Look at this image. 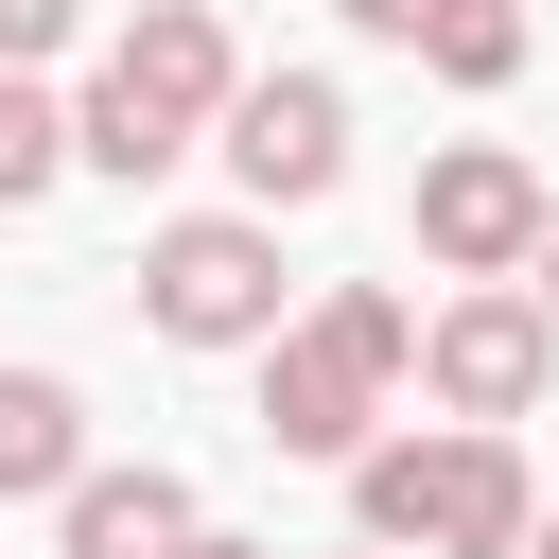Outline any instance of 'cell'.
Listing matches in <instances>:
<instances>
[{"instance_id": "cell-18", "label": "cell", "mask_w": 559, "mask_h": 559, "mask_svg": "<svg viewBox=\"0 0 559 559\" xmlns=\"http://www.w3.org/2000/svg\"><path fill=\"white\" fill-rule=\"evenodd\" d=\"M367 559H384V542H367Z\"/></svg>"}, {"instance_id": "cell-10", "label": "cell", "mask_w": 559, "mask_h": 559, "mask_svg": "<svg viewBox=\"0 0 559 559\" xmlns=\"http://www.w3.org/2000/svg\"><path fill=\"white\" fill-rule=\"evenodd\" d=\"M419 70H437V87H507V70H524V0H437V17H419Z\"/></svg>"}, {"instance_id": "cell-11", "label": "cell", "mask_w": 559, "mask_h": 559, "mask_svg": "<svg viewBox=\"0 0 559 559\" xmlns=\"http://www.w3.org/2000/svg\"><path fill=\"white\" fill-rule=\"evenodd\" d=\"M297 332H332V349H349V367H367V384H402V367H419V314H402V297H384V280H332V297H314V314H297Z\"/></svg>"}, {"instance_id": "cell-8", "label": "cell", "mask_w": 559, "mask_h": 559, "mask_svg": "<svg viewBox=\"0 0 559 559\" xmlns=\"http://www.w3.org/2000/svg\"><path fill=\"white\" fill-rule=\"evenodd\" d=\"M35 489H52V507L87 489V402H70L52 367H0V507H35Z\"/></svg>"}, {"instance_id": "cell-5", "label": "cell", "mask_w": 559, "mask_h": 559, "mask_svg": "<svg viewBox=\"0 0 559 559\" xmlns=\"http://www.w3.org/2000/svg\"><path fill=\"white\" fill-rule=\"evenodd\" d=\"M227 175H245L262 210H314V192L349 175V87H332V70H262V87H227Z\"/></svg>"}, {"instance_id": "cell-16", "label": "cell", "mask_w": 559, "mask_h": 559, "mask_svg": "<svg viewBox=\"0 0 559 559\" xmlns=\"http://www.w3.org/2000/svg\"><path fill=\"white\" fill-rule=\"evenodd\" d=\"M175 559H280V542H227V524H192V542H175Z\"/></svg>"}, {"instance_id": "cell-6", "label": "cell", "mask_w": 559, "mask_h": 559, "mask_svg": "<svg viewBox=\"0 0 559 559\" xmlns=\"http://www.w3.org/2000/svg\"><path fill=\"white\" fill-rule=\"evenodd\" d=\"M227 87H245V70H227V17H210V0H140V35L105 52V105H140L157 140L227 122Z\"/></svg>"}, {"instance_id": "cell-14", "label": "cell", "mask_w": 559, "mask_h": 559, "mask_svg": "<svg viewBox=\"0 0 559 559\" xmlns=\"http://www.w3.org/2000/svg\"><path fill=\"white\" fill-rule=\"evenodd\" d=\"M332 17H349V35H402V52H419V17H437V0H332Z\"/></svg>"}, {"instance_id": "cell-12", "label": "cell", "mask_w": 559, "mask_h": 559, "mask_svg": "<svg viewBox=\"0 0 559 559\" xmlns=\"http://www.w3.org/2000/svg\"><path fill=\"white\" fill-rule=\"evenodd\" d=\"M52 175H70V105H35V87L0 70V210H35Z\"/></svg>"}, {"instance_id": "cell-7", "label": "cell", "mask_w": 559, "mask_h": 559, "mask_svg": "<svg viewBox=\"0 0 559 559\" xmlns=\"http://www.w3.org/2000/svg\"><path fill=\"white\" fill-rule=\"evenodd\" d=\"M367 402H384V384H367L332 332H280V349H262V437H280V454H367Z\"/></svg>"}, {"instance_id": "cell-4", "label": "cell", "mask_w": 559, "mask_h": 559, "mask_svg": "<svg viewBox=\"0 0 559 559\" xmlns=\"http://www.w3.org/2000/svg\"><path fill=\"white\" fill-rule=\"evenodd\" d=\"M542 210H559V192H542L507 140H454V157H419V245H437L454 280H524V262H542Z\"/></svg>"}, {"instance_id": "cell-17", "label": "cell", "mask_w": 559, "mask_h": 559, "mask_svg": "<svg viewBox=\"0 0 559 559\" xmlns=\"http://www.w3.org/2000/svg\"><path fill=\"white\" fill-rule=\"evenodd\" d=\"M524 559H559V524H524Z\"/></svg>"}, {"instance_id": "cell-13", "label": "cell", "mask_w": 559, "mask_h": 559, "mask_svg": "<svg viewBox=\"0 0 559 559\" xmlns=\"http://www.w3.org/2000/svg\"><path fill=\"white\" fill-rule=\"evenodd\" d=\"M70 17H87V0H0V70H35V52H70Z\"/></svg>"}, {"instance_id": "cell-3", "label": "cell", "mask_w": 559, "mask_h": 559, "mask_svg": "<svg viewBox=\"0 0 559 559\" xmlns=\"http://www.w3.org/2000/svg\"><path fill=\"white\" fill-rule=\"evenodd\" d=\"M542 367H559V332H542V297H524V280H472V297L419 332V384H437L472 437H507V419L542 402Z\"/></svg>"}, {"instance_id": "cell-15", "label": "cell", "mask_w": 559, "mask_h": 559, "mask_svg": "<svg viewBox=\"0 0 559 559\" xmlns=\"http://www.w3.org/2000/svg\"><path fill=\"white\" fill-rule=\"evenodd\" d=\"M524 297H542V332H559V210H542V262H524Z\"/></svg>"}, {"instance_id": "cell-1", "label": "cell", "mask_w": 559, "mask_h": 559, "mask_svg": "<svg viewBox=\"0 0 559 559\" xmlns=\"http://www.w3.org/2000/svg\"><path fill=\"white\" fill-rule=\"evenodd\" d=\"M349 524H367L384 559H402V542H419V559H524L542 507H524V454L454 419V437H367V454H349Z\"/></svg>"}, {"instance_id": "cell-2", "label": "cell", "mask_w": 559, "mask_h": 559, "mask_svg": "<svg viewBox=\"0 0 559 559\" xmlns=\"http://www.w3.org/2000/svg\"><path fill=\"white\" fill-rule=\"evenodd\" d=\"M140 314L175 349H280V227L262 210H192L140 245Z\"/></svg>"}, {"instance_id": "cell-9", "label": "cell", "mask_w": 559, "mask_h": 559, "mask_svg": "<svg viewBox=\"0 0 559 559\" xmlns=\"http://www.w3.org/2000/svg\"><path fill=\"white\" fill-rule=\"evenodd\" d=\"M175 542H192V489H175L157 454H140V472H87V489H70V559H175Z\"/></svg>"}]
</instances>
